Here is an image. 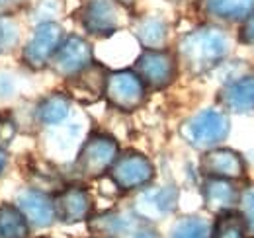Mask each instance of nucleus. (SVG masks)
Instances as JSON below:
<instances>
[{
  "label": "nucleus",
  "mask_w": 254,
  "mask_h": 238,
  "mask_svg": "<svg viewBox=\"0 0 254 238\" xmlns=\"http://www.w3.org/2000/svg\"><path fill=\"white\" fill-rule=\"evenodd\" d=\"M219 104L223 110L233 114H251L254 112V74L241 76L229 82L219 92Z\"/></svg>",
  "instance_id": "dca6fc26"
},
{
  "label": "nucleus",
  "mask_w": 254,
  "mask_h": 238,
  "mask_svg": "<svg viewBox=\"0 0 254 238\" xmlns=\"http://www.w3.org/2000/svg\"><path fill=\"white\" fill-rule=\"evenodd\" d=\"M176 203H178V189L174 185L143 187L135 197L133 213L147 223H155L172 215Z\"/></svg>",
  "instance_id": "9d476101"
},
{
  "label": "nucleus",
  "mask_w": 254,
  "mask_h": 238,
  "mask_svg": "<svg viewBox=\"0 0 254 238\" xmlns=\"http://www.w3.org/2000/svg\"><path fill=\"white\" fill-rule=\"evenodd\" d=\"M129 238H160V235L157 233L155 227H151V223L141 221L139 227L133 231V235H131Z\"/></svg>",
  "instance_id": "c756f323"
},
{
  "label": "nucleus",
  "mask_w": 254,
  "mask_h": 238,
  "mask_svg": "<svg viewBox=\"0 0 254 238\" xmlns=\"http://www.w3.org/2000/svg\"><path fill=\"white\" fill-rule=\"evenodd\" d=\"M78 16L82 28L96 37H110L129 24V8L118 0H84Z\"/></svg>",
  "instance_id": "7ed1b4c3"
},
{
  "label": "nucleus",
  "mask_w": 254,
  "mask_h": 238,
  "mask_svg": "<svg viewBox=\"0 0 254 238\" xmlns=\"http://www.w3.org/2000/svg\"><path fill=\"white\" fill-rule=\"evenodd\" d=\"M70 108H72V98L70 96H66L64 92H51L35 104L33 118L39 125L57 127L68 118Z\"/></svg>",
  "instance_id": "6ab92c4d"
},
{
  "label": "nucleus",
  "mask_w": 254,
  "mask_h": 238,
  "mask_svg": "<svg viewBox=\"0 0 254 238\" xmlns=\"http://www.w3.org/2000/svg\"><path fill=\"white\" fill-rule=\"evenodd\" d=\"M247 225L239 211H223L217 215L215 225L211 227V238H245Z\"/></svg>",
  "instance_id": "4be33fe9"
},
{
  "label": "nucleus",
  "mask_w": 254,
  "mask_h": 238,
  "mask_svg": "<svg viewBox=\"0 0 254 238\" xmlns=\"http://www.w3.org/2000/svg\"><path fill=\"white\" fill-rule=\"evenodd\" d=\"M133 70L147 90H164L178 76V59L168 49H143Z\"/></svg>",
  "instance_id": "0eeeda50"
},
{
  "label": "nucleus",
  "mask_w": 254,
  "mask_h": 238,
  "mask_svg": "<svg viewBox=\"0 0 254 238\" xmlns=\"http://www.w3.org/2000/svg\"><path fill=\"white\" fill-rule=\"evenodd\" d=\"M16 135H18L16 121L10 116H6V114H0V149H8L14 143Z\"/></svg>",
  "instance_id": "bb28decb"
},
{
  "label": "nucleus",
  "mask_w": 254,
  "mask_h": 238,
  "mask_svg": "<svg viewBox=\"0 0 254 238\" xmlns=\"http://www.w3.org/2000/svg\"><path fill=\"white\" fill-rule=\"evenodd\" d=\"M239 39L245 45H254V12L245 20V24L241 28V33H239Z\"/></svg>",
  "instance_id": "cd10ccee"
},
{
  "label": "nucleus",
  "mask_w": 254,
  "mask_h": 238,
  "mask_svg": "<svg viewBox=\"0 0 254 238\" xmlns=\"http://www.w3.org/2000/svg\"><path fill=\"white\" fill-rule=\"evenodd\" d=\"M6 164H8V154H6L4 149H0V176H2V172L6 170Z\"/></svg>",
  "instance_id": "7c9ffc66"
},
{
  "label": "nucleus",
  "mask_w": 254,
  "mask_h": 238,
  "mask_svg": "<svg viewBox=\"0 0 254 238\" xmlns=\"http://www.w3.org/2000/svg\"><path fill=\"white\" fill-rule=\"evenodd\" d=\"M120 4H124V6H127V8H131L133 4H135V0H118Z\"/></svg>",
  "instance_id": "2f4dec72"
},
{
  "label": "nucleus",
  "mask_w": 254,
  "mask_h": 238,
  "mask_svg": "<svg viewBox=\"0 0 254 238\" xmlns=\"http://www.w3.org/2000/svg\"><path fill=\"white\" fill-rule=\"evenodd\" d=\"M30 223L16 203H0V238H28Z\"/></svg>",
  "instance_id": "412c9836"
},
{
  "label": "nucleus",
  "mask_w": 254,
  "mask_h": 238,
  "mask_svg": "<svg viewBox=\"0 0 254 238\" xmlns=\"http://www.w3.org/2000/svg\"><path fill=\"white\" fill-rule=\"evenodd\" d=\"M143 219L135 213L110 211L90 221V231L102 238H129Z\"/></svg>",
  "instance_id": "4468645a"
},
{
  "label": "nucleus",
  "mask_w": 254,
  "mask_h": 238,
  "mask_svg": "<svg viewBox=\"0 0 254 238\" xmlns=\"http://www.w3.org/2000/svg\"><path fill=\"white\" fill-rule=\"evenodd\" d=\"M18 43V28L8 16H0V55Z\"/></svg>",
  "instance_id": "a878e982"
},
{
  "label": "nucleus",
  "mask_w": 254,
  "mask_h": 238,
  "mask_svg": "<svg viewBox=\"0 0 254 238\" xmlns=\"http://www.w3.org/2000/svg\"><path fill=\"white\" fill-rule=\"evenodd\" d=\"M203 16L217 22H241L254 12V0H197Z\"/></svg>",
  "instance_id": "a211bd4d"
},
{
  "label": "nucleus",
  "mask_w": 254,
  "mask_h": 238,
  "mask_svg": "<svg viewBox=\"0 0 254 238\" xmlns=\"http://www.w3.org/2000/svg\"><path fill=\"white\" fill-rule=\"evenodd\" d=\"M30 0H0V16H12L22 10Z\"/></svg>",
  "instance_id": "c85d7f7f"
},
{
  "label": "nucleus",
  "mask_w": 254,
  "mask_h": 238,
  "mask_svg": "<svg viewBox=\"0 0 254 238\" xmlns=\"http://www.w3.org/2000/svg\"><path fill=\"white\" fill-rule=\"evenodd\" d=\"M201 195H203V203L211 213H223V211H231L239 203V189L233 185V179L225 178H205L201 185Z\"/></svg>",
  "instance_id": "f3484780"
},
{
  "label": "nucleus",
  "mask_w": 254,
  "mask_h": 238,
  "mask_svg": "<svg viewBox=\"0 0 254 238\" xmlns=\"http://www.w3.org/2000/svg\"><path fill=\"white\" fill-rule=\"evenodd\" d=\"M59 12H61V2L59 0H37L35 10H33V20H35V24L55 22Z\"/></svg>",
  "instance_id": "b1692460"
},
{
  "label": "nucleus",
  "mask_w": 254,
  "mask_h": 238,
  "mask_svg": "<svg viewBox=\"0 0 254 238\" xmlns=\"http://www.w3.org/2000/svg\"><path fill=\"white\" fill-rule=\"evenodd\" d=\"M94 62V49L90 41H86L80 35H64L63 43L55 51V55L49 60V68L61 76V78H70L90 66Z\"/></svg>",
  "instance_id": "1a4fd4ad"
},
{
  "label": "nucleus",
  "mask_w": 254,
  "mask_h": 238,
  "mask_svg": "<svg viewBox=\"0 0 254 238\" xmlns=\"http://www.w3.org/2000/svg\"><path fill=\"white\" fill-rule=\"evenodd\" d=\"M239 203H241V215H243L245 225H247V233H251L254 237V185L247 187L241 193Z\"/></svg>",
  "instance_id": "393cba45"
},
{
  "label": "nucleus",
  "mask_w": 254,
  "mask_h": 238,
  "mask_svg": "<svg viewBox=\"0 0 254 238\" xmlns=\"http://www.w3.org/2000/svg\"><path fill=\"white\" fill-rule=\"evenodd\" d=\"M131 31L143 49H164L168 43V24L159 16H141L133 20Z\"/></svg>",
  "instance_id": "aec40b11"
},
{
  "label": "nucleus",
  "mask_w": 254,
  "mask_h": 238,
  "mask_svg": "<svg viewBox=\"0 0 254 238\" xmlns=\"http://www.w3.org/2000/svg\"><path fill=\"white\" fill-rule=\"evenodd\" d=\"M110 178L124 191L143 189L155 179V164L145 154L129 150L116 158L110 168Z\"/></svg>",
  "instance_id": "6e6552de"
},
{
  "label": "nucleus",
  "mask_w": 254,
  "mask_h": 238,
  "mask_svg": "<svg viewBox=\"0 0 254 238\" xmlns=\"http://www.w3.org/2000/svg\"><path fill=\"white\" fill-rule=\"evenodd\" d=\"M231 51L229 33L217 26H199L184 33L176 45V59L190 74H205Z\"/></svg>",
  "instance_id": "f257e3e1"
},
{
  "label": "nucleus",
  "mask_w": 254,
  "mask_h": 238,
  "mask_svg": "<svg viewBox=\"0 0 254 238\" xmlns=\"http://www.w3.org/2000/svg\"><path fill=\"white\" fill-rule=\"evenodd\" d=\"M120 156V145L114 137L104 133H92L78 150L74 170L82 178L94 179L110 172L112 164Z\"/></svg>",
  "instance_id": "20e7f679"
},
{
  "label": "nucleus",
  "mask_w": 254,
  "mask_h": 238,
  "mask_svg": "<svg viewBox=\"0 0 254 238\" xmlns=\"http://www.w3.org/2000/svg\"><path fill=\"white\" fill-rule=\"evenodd\" d=\"M106 74H108V70L102 64L92 62L90 66H86L78 74L66 78L68 80V88H70V98H78L84 104L96 102L104 94Z\"/></svg>",
  "instance_id": "2eb2a0df"
},
{
  "label": "nucleus",
  "mask_w": 254,
  "mask_h": 238,
  "mask_svg": "<svg viewBox=\"0 0 254 238\" xmlns=\"http://www.w3.org/2000/svg\"><path fill=\"white\" fill-rule=\"evenodd\" d=\"M14 203L18 205V209L22 211V215L26 217V221L33 229H49L57 221L53 195L43 189L26 187V189L18 191Z\"/></svg>",
  "instance_id": "f8f14e48"
},
{
  "label": "nucleus",
  "mask_w": 254,
  "mask_h": 238,
  "mask_svg": "<svg viewBox=\"0 0 254 238\" xmlns=\"http://www.w3.org/2000/svg\"><path fill=\"white\" fill-rule=\"evenodd\" d=\"M55 217L63 225H76L88 221L94 209L92 195L82 185H66L53 195Z\"/></svg>",
  "instance_id": "9b49d317"
},
{
  "label": "nucleus",
  "mask_w": 254,
  "mask_h": 238,
  "mask_svg": "<svg viewBox=\"0 0 254 238\" xmlns=\"http://www.w3.org/2000/svg\"><path fill=\"white\" fill-rule=\"evenodd\" d=\"M104 98L108 100V104L112 108L131 114L145 104L147 88L135 70H131V68L112 70L106 74Z\"/></svg>",
  "instance_id": "39448f33"
},
{
  "label": "nucleus",
  "mask_w": 254,
  "mask_h": 238,
  "mask_svg": "<svg viewBox=\"0 0 254 238\" xmlns=\"http://www.w3.org/2000/svg\"><path fill=\"white\" fill-rule=\"evenodd\" d=\"M199 170L207 178L241 179L245 176V160L237 150L215 147L203 152Z\"/></svg>",
  "instance_id": "ddd939ff"
},
{
  "label": "nucleus",
  "mask_w": 254,
  "mask_h": 238,
  "mask_svg": "<svg viewBox=\"0 0 254 238\" xmlns=\"http://www.w3.org/2000/svg\"><path fill=\"white\" fill-rule=\"evenodd\" d=\"M170 238H211V225L197 215L184 217L172 227Z\"/></svg>",
  "instance_id": "5701e85b"
},
{
  "label": "nucleus",
  "mask_w": 254,
  "mask_h": 238,
  "mask_svg": "<svg viewBox=\"0 0 254 238\" xmlns=\"http://www.w3.org/2000/svg\"><path fill=\"white\" fill-rule=\"evenodd\" d=\"M231 131L229 116L217 108H205L180 125L182 139L197 150L219 147Z\"/></svg>",
  "instance_id": "f03ea898"
},
{
  "label": "nucleus",
  "mask_w": 254,
  "mask_h": 238,
  "mask_svg": "<svg viewBox=\"0 0 254 238\" xmlns=\"http://www.w3.org/2000/svg\"><path fill=\"white\" fill-rule=\"evenodd\" d=\"M64 39V30L59 22H39L35 24L30 39L22 47V62L30 70L47 68L51 57Z\"/></svg>",
  "instance_id": "423d86ee"
}]
</instances>
